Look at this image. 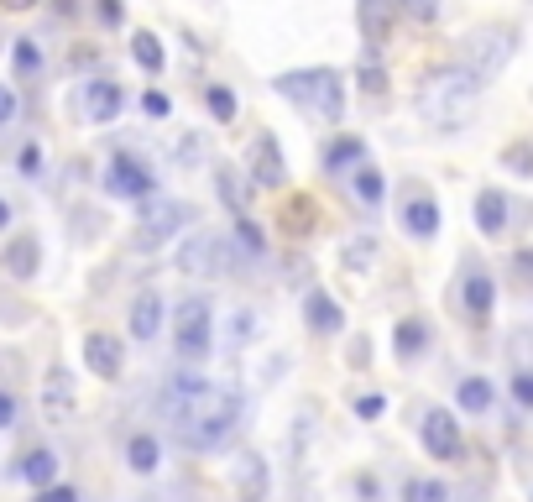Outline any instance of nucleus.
<instances>
[{
	"label": "nucleus",
	"instance_id": "nucleus-43",
	"mask_svg": "<svg viewBox=\"0 0 533 502\" xmlns=\"http://www.w3.org/2000/svg\"><path fill=\"white\" fill-rule=\"evenodd\" d=\"M246 330H251V314L241 309L236 319H230V340H236V346H241V340H246Z\"/></svg>",
	"mask_w": 533,
	"mask_h": 502
},
{
	"label": "nucleus",
	"instance_id": "nucleus-48",
	"mask_svg": "<svg viewBox=\"0 0 533 502\" xmlns=\"http://www.w3.org/2000/svg\"><path fill=\"white\" fill-rule=\"evenodd\" d=\"M100 16H105L110 27H115V21H121V6H115V0H100Z\"/></svg>",
	"mask_w": 533,
	"mask_h": 502
},
{
	"label": "nucleus",
	"instance_id": "nucleus-20",
	"mask_svg": "<svg viewBox=\"0 0 533 502\" xmlns=\"http://www.w3.org/2000/svg\"><path fill=\"white\" fill-rule=\"evenodd\" d=\"M157 330H162V299H157V293H142V299L131 304V335L152 340Z\"/></svg>",
	"mask_w": 533,
	"mask_h": 502
},
{
	"label": "nucleus",
	"instance_id": "nucleus-14",
	"mask_svg": "<svg viewBox=\"0 0 533 502\" xmlns=\"http://www.w3.org/2000/svg\"><path fill=\"white\" fill-rule=\"evenodd\" d=\"M304 319H309L314 335H340V330H345V309L330 299V293H319V288L304 299Z\"/></svg>",
	"mask_w": 533,
	"mask_h": 502
},
{
	"label": "nucleus",
	"instance_id": "nucleus-9",
	"mask_svg": "<svg viewBox=\"0 0 533 502\" xmlns=\"http://www.w3.org/2000/svg\"><path fill=\"white\" fill-rule=\"evenodd\" d=\"M178 225H189V204H152V210H142V231H136V246L168 241Z\"/></svg>",
	"mask_w": 533,
	"mask_h": 502
},
{
	"label": "nucleus",
	"instance_id": "nucleus-35",
	"mask_svg": "<svg viewBox=\"0 0 533 502\" xmlns=\"http://www.w3.org/2000/svg\"><path fill=\"white\" fill-rule=\"evenodd\" d=\"M37 68H42V53H37V42H32V37H21V42H16V74H27V79H32Z\"/></svg>",
	"mask_w": 533,
	"mask_h": 502
},
{
	"label": "nucleus",
	"instance_id": "nucleus-40",
	"mask_svg": "<svg viewBox=\"0 0 533 502\" xmlns=\"http://www.w3.org/2000/svg\"><path fill=\"white\" fill-rule=\"evenodd\" d=\"M513 398H518L523 408H533V372H518V377H513Z\"/></svg>",
	"mask_w": 533,
	"mask_h": 502
},
{
	"label": "nucleus",
	"instance_id": "nucleus-1",
	"mask_svg": "<svg viewBox=\"0 0 533 502\" xmlns=\"http://www.w3.org/2000/svg\"><path fill=\"white\" fill-rule=\"evenodd\" d=\"M162 408H168V419H173L178 445H189V450H220L241 424V393L236 387H210L194 372H178L168 382Z\"/></svg>",
	"mask_w": 533,
	"mask_h": 502
},
{
	"label": "nucleus",
	"instance_id": "nucleus-6",
	"mask_svg": "<svg viewBox=\"0 0 533 502\" xmlns=\"http://www.w3.org/2000/svg\"><path fill=\"white\" fill-rule=\"evenodd\" d=\"M507 58H513V32H471L466 48H460V63H466L476 79H492Z\"/></svg>",
	"mask_w": 533,
	"mask_h": 502
},
{
	"label": "nucleus",
	"instance_id": "nucleus-21",
	"mask_svg": "<svg viewBox=\"0 0 533 502\" xmlns=\"http://www.w3.org/2000/svg\"><path fill=\"white\" fill-rule=\"evenodd\" d=\"M241 502H267V461L246 455L241 461Z\"/></svg>",
	"mask_w": 533,
	"mask_h": 502
},
{
	"label": "nucleus",
	"instance_id": "nucleus-37",
	"mask_svg": "<svg viewBox=\"0 0 533 502\" xmlns=\"http://www.w3.org/2000/svg\"><path fill=\"white\" fill-rule=\"evenodd\" d=\"M398 11L413 16V21H434L439 16V0H398Z\"/></svg>",
	"mask_w": 533,
	"mask_h": 502
},
{
	"label": "nucleus",
	"instance_id": "nucleus-49",
	"mask_svg": "<svg viewBox=\"0 0 533 502\" xmlns=\"http://www.w3.org/2000/svg\"><path fill=\"white\" fill-rule=\"evenodd\" d=\"M0 6H6V11H32L37 0H0Z\"/></svg>",
	"mask_w": 533,
	"mask_h": 502
},
{
	"label": "nucleus",
	"instance_id": "nucleus-30",
	"mask_svg": "<svg viewBox=\"0 0 533 502\" xmlns=\"http://www.w3.org/2000/svg\"><path fill=\"white\" fill-rule=\"evenodd\" d=\"M131 58L147 68V74H162V42L152 37V32H136L131 37Z\"/></svg>",
	"mask_w": 533,
	"mask_h": 502
},
{
	"label": "nucleus",
	"instance_id": "nucleus-4",
	"mask_svg": "<svg viewBox=\"0 0 533 502\" xmlns=\"http://www.w3.org/2000/svg\"><path fill=\"white\" fill-rule=\"evenodd\" d=\"M173 346L183 361H199L210 356V304L204 299H183L173 314Z\"/></svg>",
	"mask_w": 533,
	"mask_h": 502
},
{
	"label": "nucleus",
	"instance_id": "nucleus-29",
	"mask_svg": "<svg viewBox=\"0 0 533 502\" xmlns=\"http://www.w3.org/2000/svg\"><path fill=\"white\" fill-rule=\"evenodd\" d=\"M236 246L246 251L251 262L267 257V236H262V225H257V220H246V215H236Z\"/></svg>",
	"mask_w": 533,
	"mask_h": 502
},
{
	"label": "nucleus",
	"instance_id": "nucleus-28",
	"mask_svg": "<svg viewBox=\"0 0 533 502\" xmlns=\"http://www.w3.org/2000/svg\"><path fill=\"white\" fill-rule=\"evenodd\" d=\"M403 502H450V487L429 482V476H408V482H403Z\"/></svg>",
	"mask_w": 533,
	"mask_h": 502
},
{
	"label": "nucleus",
	"instance_id": "nucleus-5",
	"mask_svg": "<svg viewBox=\"0 0 533 502\" xmlns=\"http://www.w3.org/2000/svg\"><path fill=\"white\" fill-rule=\"evenodd\" d=\"M178 267L189 272V278H225V272H230L225 236H215V231L189 236V241H183V251H178Z\"/></svg>",
	"mask_w": 533,
	"mask_h": 502
},
{
	"label": "nucleus",
	"instance_id": "nucleus-45",
	"mask_svg": "<svg viewBox=\"0 0 533 502\" xmlns=\"http://www.w3.org/2000/svg\"><path fill=\"white\" fill-rule=\"evenodd\" d=\"M11 116H16V95H11V89H6V84H0V126H6Z\"/></svg>",
	"mask_w": 533,
	"mask_h": 502
},
{
	"label": "nucleus",
	"instance_id": "nucleus-34",
	"mask_svg": "<svg viewBox=\"0 0 533 502\" xmlns=\"http://www.w3.org/2000/svg\"><path fill=\"white\" fill-rule=\"evenodd\" d=\"M356 84L366 89V95H377V100H382V95H387V68H382V63H372V58H366V63L356 68Z\"/></svg>",
	"mask_w": 533,
	"mask_h": 502
},
{
	"label": "nucleus",
	"instance_id": "nucleus-23",
	"mask_svg": "<svg viewBox=\"0 0 533 502\" xmlns=\"http://www.w3.org/2000/svg\"><path fill=\"white\" fill-rule=\"evenodd\" d=\"M126 461H131V471L152 476V471H157V461H162V445H157L152 435H131V445H126Z\"/></svg>",
	"mask_w": 533,
	"mask_h": 502
},
{
	"label": "nucleus",
	"instance_id": "nucleus-33",
	"mask_svg": "<svg viewBox=\"0 0 533 502\" xmlns=\"http://www.w3.org/2000/svg\"><path fill=\"white\" fill-rule=\"evenodd\" d=\"M215 189H220V199H225V210H230V215H246L241 184H236V173H230V168H220V173H215Z\"/></svg>",
	"mask_w": 533,
	"mask_h": 502
},
{
	"label": "nucleus",
	"instance_id": "nucleus-18",
	"mask_svg": "<svg viewBox=\"0 0 533 502\" xmlns=\"http://www.w3.org/2000/svg\"><path fill=\"white\" fill-rule=\"evenodd\" d=\"M476 225H481V236H502V231H507V194L486 189V194L476 199Z\"/></svg>",
	"mask_w": 533,
	"mask_h": 502
},
{
	"label": "nucleus",
	"instance_id": "nucleus-3",
	"mask_svg": "<svg viewBox=\"0 0 533 502\" xmlns=\"http://www.w3.org/2000/svg\"><path fill=\"white\" fill-rule=\"evenodd\" d=\"M277 95L298 100L304 110H314V116H324V121L345 116V84H340L335 68H293V74L277 79Z\"/></svg>",
	"mask_w": 533,
	"mask_h": 502
},
{
	"label": "nucleus",
	"instance_id": "nucleus-25",
	"mask_svg": "<svg viewBox=\"0 0 533 502\" xmlns=\"http://www.w3.org/2000/svg\"><path fill=\"white\" fill-rule=\"evenodd\" d=\"M21 476H27L32 487H53V476H58V455H53V450H32L27 461H21Z\"/></svg>",
	"mask_w": 533,
	"mask_h": 502
},
{
	"label": "nucleus",
	"instance_id": "nucleus-32",
	"mask_svg": "<svg viewBox=\"0 0 533 502\" xmlns=\"http://www.w3.org/2000/svg\"><path fill=\"white\" fill-rule=\"evenodd\" d=\"M204 100H210V116H215L220 126H230V121H236V95H230V89L210 84V89H204Z\"/></svg>",
	"mask_w": 533,
	"mask_h": 502
},
{
	"label": "nucleus",
	"instance_id": "nucleus-2",
	"mask_svg": "<svg viewBox=\"0 0 533 502\" xmlns=\"http://www.w3.org/2000/svg\"><path fill=\"white\" fill-rule=\"evenodd\" d=\"M476 100H481V79L466 63L439 68V74H429L424 89H419V116L439 131H455V126H466L476 116Z\"/></svg>",
	"mask_w": 533,
	"mask_h": 502
},
{
	"label": "nucleus",
	"instance_id": "nucleus-8",
	"mask_svg": "<svg viewBox=\"0 0 533 502\" xmlns=\"http://www.w3.org/2000/svg\"><path fill=\"white\" fill-rule=\"evenodd\" d=\"M246 168H251V178H257L262 189H283L288 168H283V152H277V136H272V131H262L257 142H251V157H246Z\"/></svg>",
	"mask_w": 533,
	"mask_h": 502
},
{
	"label": "nucleus",
	"instance_id": "nucleus-12",
	"mask_svg": "<svg viewBox=\"0 0 533 502\" xmlns=\"http://www.w3.org/2000/svg\"><path fill=\"white\" fill-rule=\"evenodd\" d=\"M424 445H429L434 461H455V455H460V424H455V414H445V408L424 414Z\"/></svg>",
	"mask_w": 533,
	"mask_h": 502
},
{
	"label": "nucleus",
	"instance_id": "nucleus-13",
	"mask_svg": "<svg viewBox=\"0 0 533 502\" xmlns=\"http://www.w3.org/2000/svg\"><path fill=\"white\" fill-rule=\"evenodd\" d=\"M105 189L121 194V199H142V194H152V173L136 163V157H115L110 173H105Z\"/></svg>",
	"mask_w": 533,
	"mask_h": 502
},
{
	"label": "nucleus",
	"instance_id": "nucleus-17",
	"mask_svg": "<svg viewBox=\"0 0 533 502\" xmlns=\"http://www.w3.org/2000/svg\"><path fill=\"white\" fill-rule=\"evenodd\" d=\"M366 163V147H361V136H335L330 152H324V173H351Z\"/></svg>",
	"mask_w": 533,
	"mask_h": 502
},
{
	"label": "nucleus",
	"instance_id": "nucleus-22",
	"mask_svg": "<svg viewBox=\"0 0 533 502\" xmlns=\"http://www.w3.org/2000/svg\"><path fill=\"white\" fill-rule=\"evenodd\" d=\"M314 225H319V215H314V199H309V194H293V204L283 210V231H288V236H309Z\"/></svg>",
	"mask_w": 533,
	"mask_h": 502
},
{
	"label": "nucleus",
	"instance_id": "nucleus-11",
	"mask_svg": "<svg viewBox=\"0 0 533 502\" xmlns=\"http://www.w3.org/2000/svg\"><path fill=\"white\" fill-rule=\"evenodd\" d=\"M84 361H89V372H95V377L115 382V377H121V367H126V356H121V340H115V335H105V330L84 335Z\"/></svg>",
	"mask_w": 533,
	"mask_h": 502
},
{
	"label": "nucleus",
	"instance_id": "nucleus-27",
	"mask_svg": "<svg viewBox=\"0 0 533 502\" xmlns=\"http://www.w3.org/2000/svg\"><path fill=\"white\" fill-rule=\"evenodd\" d=\"M382 194H387V178H382V168L361 163V168H356V199H361V204H372V210H377Z\"/></svg>",
	"mask_w": 533,
	"mask_h": 502
},
{
	"label": "nucleus",
	"instance_id": "nucleus-36",
	"mask_svg": "<svg viewBox=\"0 0 533 502\" xmlns=\"http://www.w3.org/2000/svg\"><path fill=\"white\" fill-rule=\"evenodd\" d=\"M142 110H147V116H152V121H168V116H173V100H168V95H162V89H147V100H142Z\"/></svg>",
	"mask_w": 533,
	"mask_h": 502
},
{
	"label": "nucleus",
	"instance_id": "nucleus-38",
	"mask_svg": "<svg viewBox=\"0 0 533 502\" xmlns=\"http://www.w3.org/2000/svg\"><path fill=\"white\" fill-rule=\"evenodd\" d=\"M507 168H513V173H533V147L513 142V147H507Z\"/></svg>",
	"mask_w": 533,
	"mask_h": 502
},
{
	"label": "nucleus",
	"instance_id": "nucleus-39",
	"mask_svg": "<svg viewBox=\"0 0 533 502\" xmlns=\"http://www.w3.org/2000/svg\"><path fill=\"white\" fill-rule=\"evenodd\" d=\"M382 408H387V398H382V393H366V398H356V414H361V419H377Z\"/></svg>",
	"mask_w": 533,
	"mask_h": 502
},
{
	"label": "nucleus",
	"instance_id": "nucleus-7",
	"mask_svg": "<svg viewBox=\"0 0 533 502\" xmlns=\"http://www.w3.org/2000/svg\"><path fill=\"white\" fill-rule=\"evenodd\" d=\"M121 105H126V95H121V84H115V79H89V84H84V100H79L84 121L110 126L115 116H121Z\"/></svg>",
	"mask_w": 533,
	"mask_h": 502
},
{
	"label": "nucleus",
	"instance_id": "nucleus-47",
	"mask_svg": "<svg viewBox=\"0 0 533 502\" xmlns=\"http://www.w3.org/2000/svg\"><path fill=\"white\" fill-rule=\"evenodd\" d=\"M6 424H16V398L0 393V429H6Z\"/></svg>",
	"mask_w": 533,
	"mask_h": 502
},
{
	"label": "nucleus",
	"instance_id": "nucleus-44",
	"mask_svg": "<svg viewBox=\"0 0 533 502\" xmlns=\"http://www.w3.org/2000/svg\"><path fill=\"white\" fill-rule=\"evenodd\" d=\"M356 492H361L366 502H377V497H382V487H377V476H356Z\"/></svg>",
	"mask_w": 533,
	"mask_h": 502
},
{
	"label": "nucleus",
	"instance_id": "nucleus-42",
	"mask_svg": "<svg viewBox=\"0 0 533 502\" xmlns=\"http://www.w3.org/2000/svg\"><path fill=\"white\" fill-rule=\"evenodd\" d=\"M37 502H79V492H74V487H48Z\"/></svg>",
	"mask_w": 533,
	"mask_h": 502
},
{
	"label": "nucleus",
	"instance_id": "nucleus-10",
	"mask_svg": "<svg viewBox=\"0 0 533 502\" xmlns=\"http://www.w3.org/2000/svg\"><path fill=\"white\" fill-rule=\"evenodd\" d=\"M403 231L413 236V241H434L439 236V210H434V199L424 194V189H408L403 194Z\"/></svg>",
	"mask_w": 533,
	"mask_h": 502
},
{
	"label": "nucleus",
	"instance_id": "nucleus-46",
	"mask_svg": "<svg viewBox=\"0 0 533 502\" xmlns=\"http://www.w3.org/2000/svg\"><path fill=\"white\" fill-rule=\"evenodd\" d=\"M513 267H518V278H523V283H533V251H518Z\"/></svg>",
	"mask_w": 533,
	"mask_h": 502
},
{
	"label": "nucleus",
	"instance_id": "nucleus-31",
	"mask_svg": "<svg viewBox=\"0 0 533 502\" xmlns=\"http://www.w3.org/2000/svg\"><path fill=\"white\" fill-rule=\"evenodd\" d=\"M6 267L16 272V278H32V272H37V241H32V236H21V241L6 251Z\"/></svg>",
	"mask_w": 533,
	"mask_h": 502
},
{
	"label": "nucleus",
	"instance_id": "nucleus-16",
	"mask_svg": "<svg viewBox=\"0 0 533 502\" xmlns=\"http://www.w3.org/2000/svg\"><path fill=\"white\" fill-rule=\"evenodd\" d=\"M460 299H466V309L481 319V314H492V304H497V283L486 278L481 267H471V272H466V283H460Z\"/></svg>",
	"mask_w": 533,
	"mask_h": 502
},
{
	"label": "nucleus",
	"instance_id": "nucleus-50",
	"mask_svg": "<svg viewBox=\"0 0 533 502\" xmlns=\"http://www.w3.org/2000/svg\"><path fill=\"white\" fill-rule=\"evenodd\" d=\"M6 225H11V204L0 199V231H6Z\"/></svg>",
	"mask_w": 533,
	"mask_h": 502
},
{
	"label": "nucleus",
	"instance_id": "nucleus-15",
	"mask_svg": "<svg viewBox=\"0 0 533 502\" xmlns=\"http://www.w3.org/2000/svg\"><path fill=\"white\" fill-rule=\"evenodd\" d=\"M356 21H361V32H366L372 48H387V37H392V0H361Z\"/></svg>",
	"mask_w": 533,
	"mask_h": 502
},
{
	"label": "nucleus",
	"instance_id": "nucleus-19",
	"mask_svg": "<svg viewBox=\"0 0 533 502\" xmlns=\"http://www.w3.org/2000/svg\"><path fill=\"white\" fill-rule=\"evenodd\" d=\"M42 414H48L53 424H63L68 414H74V393H68V372H63V367L48 377V393H42Z\"/></svg>",
	"mask_w": 533,
	"mask_h": 502
},
{
	"label": "nucleus",
	"instance_id": "nucleus-24",
	"mask_svg": "<svg viewBox=\"0 0 533 502\" xmlns=\"http://www.w3.org/2000/svg\"><path fill=\"white\" fill-rule=\"evenodd\" d=\"M424 351H429V325H424V319H403V325H398V356L413 361Z\"/></svg>",
	"mask_w": 533,
	"mask_h": 502
},
{
	"label": "nucleus",
	"instance_id": "nucleus-41",
	"mask_svg": "<svg viewBox=\"0 0 533 502\" xmlns=\"http://www.w3.org/2000/svg\"><path fill=\"white\" fill-rule=\"evenodd\" d=\"M21 173H27V178L42 173V147H21Z\"/></svg>",
	"mask_w": 533,
	"mask_h": 502
},
{
	"label": "nucleus",
	"instance_id": "nucleus-26",
	"mask_svg": "<svg viewBox=\"0 0 533 502\" xmlns=\"http://www.w3.org/2000/svg\"><path fill=\"white\" fill-rule=\"evenodd\" d=\"M455 403L466 408V414H486V408H492V382H486V377H466V382H460V393H455Z\"/></svg>",
	"mask_w": 533,
	"mask_h": 502
}]
</instances>
